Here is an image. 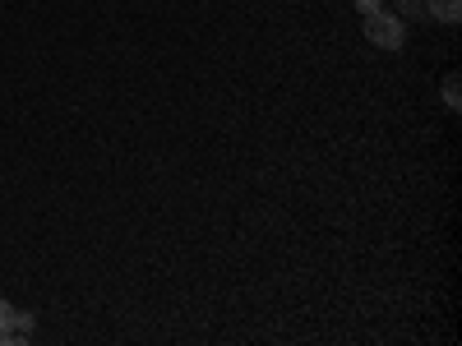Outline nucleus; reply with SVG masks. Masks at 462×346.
Wrapping results in <instances>:
<instances>
[{
    "mask_svg": "<svg viewBox=\"0 0 462 346\" xmlns=\"http://www.w3.org/2000/svg\"><path fill=\"white\" fill-rule=\"evenodd\" d=\"M361 32H365V42L379 47V51H402V42H407V19H402V14H389V10H370L365 23H361Z\"/></svg>",
    "mask_w": 462,
    "mask_h": 346,
    "instance_id": "1",
    "label": "nucleus"
},
{
    "mask_svg": "<svg viewBox=\"0 0 462 346\" xmlns=\"http://www.w3.org/2000/svg\"><path fill=\"white\" fill-rule=\"evenodd\" d=\"M32 328H37V319H32L28 310H10V323H5V337H0V341L19 346L23 337H32Z\"/></svg>",
    "mask_w": 462,
    "mask_h": 346,
    "instance_id": "2",
    "label": "nucleus"
},
{
    "mask_svg": "<svg viewBox=\"0 0 462 346\" xmlns=\"http://www.w3.org/2000/svg\"><path fill=\"white\" fill-rule=\"evenodd\" d=\"M426 19H439L453 28L462 19V0H426Z\"/></svg>",
    "mask_w": 462,
    "mask_h": 346,
    "instance_id": "3",
    "label": "nucleus"
},
{
    "mask_svg": "<svg viewBox=\"0 0 462 346\" xmlns=\"http://www.w3.org/2000/svg\"><path fill=\"white\" fill-rule=\"evenodd\" d=\"M444 102H448V111H462V79H457V74L444 79Z\"/></svg>",
    "mask_w": 462,
    "mask_h": 346,
    "instance_id": "4",
    "label": "nucleus"
},
{
    "mask_svg": "<svg viewBox=\"0 0 462 346\" xmlns=\"http://www.w3.org/2000/svg\"><path fill=\"white\" fill-rule=\"evenodd\" d=\"M402 5V14H411V19H426V0H398Z\"/></svg>",
    "mask_w": 462,
    "mask_h": 346,
    "instance_id": "5",
    "label": "nucleus"
},
{
    "mask_svg": "<svg viewBox=\"0 0 462 346\" xmlns=\"http://www.w3.org/2000/svg\"><path fill=\"white\" fill-rule=\"evenodd\" d=\"M352 5H356L361 14H370V10H383V0H352Z\"/></svg>",
    "mask_w": 462,
    "mask_h": 346,
    "instance_id": "6",
    "label": "nucleus"
},
{
    "mask_svg": "<svg viewBox=\"0 0 462 346\" xmlns=\"http://www.w3.org/2000/svg\"><path fill=\"white\" fill-rule=\"evenodd\" d=\"M10 310H14V305H10V300H0V337H5V323H10Z\"/></svg>",
    "mask_w": 462,
    "mask_h": 346,
    "instance_id": "7",
    "label": "nucleus"
}]
</instances>
